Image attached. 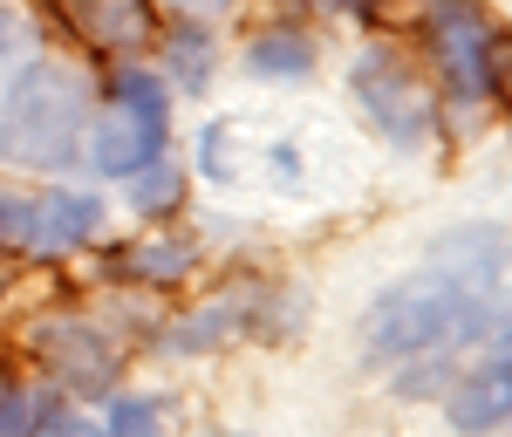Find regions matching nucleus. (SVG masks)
<instances>
[{
    "instance_id": "1",
    "label": "nucleus",
    "mask_w": 512,
    "mask_h": 437,
    "mask_svg": "<svg viewBox=\"0 0 512 437\" xmlns=\"http://www.w3.org/2000/svg\"><path fill=\"white\" fill-rule=\"evenodd\" d=\"M512 267V233L499 219H465L431 239L424 267L390 280L362 308V356L369 362H410V356H451L472 342L499 308V287Z\"/></svg>"
},
{
    "instance_id": "2",
    "label": "nucleus",
    "mask_w": 512,
    "mask_h": 437,
    "mask_svg": "<svg viewBox=\"0 0 512 437\" xmlns=\"http://www.w3.org/2000/svg\"><path fill=\"white\" fill-rule=\"evenodd\" d=\"M82 137V76L69 62H28L0 96V164L62 171Z\"/></svg>"
},
{
    "instance_id": "3",
    "label": "nucleus",
    "mask_w": 512,
    "mask_h": 437,
    "mask_svg": "<svg viewBox=\"0 0 512 437\" xmlns=\"http://www.w3.org/2000/svg\"><path fill=\"white\" fill-rule=\"evenodd\" d=\"M164 130H171V89L151 69L123 62L117 69V110H103L89 130V164L103 178H130L151 158H164Z\"/></svg>"
},
{
    "instance_id": "4",
    "label": "nucleus",
    "mask_w": 512,
    "mask_h": 437,
    "mask_svg": "<svg viewBox=\"0 0 512 437\" xmlns=\"http://www.w3.org/2000/svg\"><path fill=\"white\" fill-rule=\"evenodd\" d=\"M349 89L396 151H424V144H431L437 103H431V89H424V76H417L396 48H362L355 69H349Z\"/></svg>"
},
{
    "instance_id": "5",
    "label": "nucleus",
    "mask_w": 512,
    "mask_h": 437,
    "mask_svg": "<svg viewBox=\"0 0 512 437\" xmlns=\"http://www.w3.org/2000/svg\"><path fill=\"white\" fill-rule=\"evenodd\" d=\"M444 424L458 437H492L512 424V315L499 321L492 349L444 390Z\"/></svg>"
},
{
    "instance_id": "6",
    "label": "nucleus",
    "mask_w": 512,
    "mask_h": 437,
    "mask_svg": "<svg viewBox=\"0 0 512 437\" xmlns=\"http://www.w3.org/2000/svg\"><path fill=\"white\" fill-rule=\"evenodd\" d=\"M492 21L478 14L472 0H437L431 7V48H437V69L451 82L458 103H478L492 89Z\"/></svg>"
},
{
    "instance_id": "7",
    "label": "nucleus",
    "mask_w": 512,
    "mask_h": 437,
    "mask_svg": "<svg viewBox=\"0 0 512 437\" xmlns=\"http://www.w3.org/2000/svg\"><path fill=\"white\" fill-rule=\"evenodd\" d=\"M62 21L96 55H137V48H151V35H158L151 0H62Z\"/></svg>"
},
{
    "instance_id": "8",
    "label": "nucleus",
    "mask_w": 512,
    "mask_h": 437,
    "mask_svg": "<svg viewBox=\"0 0 512 437\" xmlns=\"http://www.w3.org/2000/svg\"><path fill=\"white\" fill-rule=\"evenodd\" d=\"M239 69L260 82H308L315 76V35L308 28H260V35L246 41V55H239Z\"/></svg>"
},
{
    "instance_id": "9",
    "label": "nucleus",
    "mask_w": 512,
    "mask_h": 437,
    "mask_svg": "<svg viewBox=\"0 0 512 437\" xmlns=\"http://www.w3.org/2000/svg\"><path fill=\"white\" fill-rule=\"evenodd\" d=\"M103 233V205L89 192H48L35 199V253H69L82 239Z\"/></svg>"
},
{
    "instance_id": "10",
    "label": "nucleus",
    "mask_w": 512,
    "mask_h": 437,
    "mask_svg": "<svg viewBox=\"0 0 512 437\" xmlns=\"http://www.w3.org/2000/svg\"><path fill=\"white\" fill-rule=\"evenodd\" d=\"M69 335H55V321H48V335H41V349L55 356V369L76 383V390H110V342L89 328V321H62Z\"/></svg>"
},
{
    "instance_id": "11",
    "label": "nucleus",
    "mask_w": 512,
    "mask_h": 437,
    "mask_svg": "<svg viewBox=\"0 0 512 437\" xmlns=\"http://www.w3.org/2000/svg\"><path fill=\"white\" fill-rule=\"evenodd\" d=\"M198 260V246L178 226H164V233L137 239L130 253H117V280H185Z\"/></svg>"
},
{
    "instance_id": "12",
    "label": "nucleus",
    "mask_w": 512,
    "mask_h": 437,
    "mask_svg": "<svg viewBox=\"0 0 512 437\" xmlns=\"http://www.w3.org/2000/svg\"><path fill=\"white\" fill-rule=\"evenodd\" d=\"M123 199H130V212H137V219L178 212V205H185V164L151 158L144 171H130V178H123Z\"/></svg>"
},
{
    "instance_id": "13",
    "label": "nucleus",
    "mask_w": 512,
    "mask_h": 437,
    "mask_svg": "<svg viewBox=\"0 0 512 437\" xmlns=\"http://www.w3.org/2000/svg\"><path fill=\"white\" fill-rule=\"evenodd\" d=\"M171 82H178V89H205V82H212V41H205L198 21H185V28L171 35Z\"/></svg>"
},
{
    "instance_id": "14",
    "label": "nucleus",
    "mask_w": 512,
    "mask_h": 437,
    "mask_svg": "<svg viewBox=\"0 0 512 437\" xmlns=\"http://www.w3.org/2000/svg\"><path fill=\"white\" fill-rule=\"evenodd\" d=\"M158 431H164V403L137 397V390H123L110 403V417H103V437H158Z\"/></svg>"
},
{
    "instance_id": "15",
    "label": "nucleus",
    "mask_w": 512,
    "mask_h": 437,
    "mask_svg": "<svg viewBox=\"0 0 512 437\" xmlns=\"http://www.w3.org/2000/svg\"><path fill=\"white\" fill-rule=\"evenodd\" d=\"M0 437H35V403L14 362H0Z\"/></svg>"
},
{
    "instance_id": "16",
    "label": "nucleus",
    "mask_w": 512,
    "mask_h": 437,
    "mask_svg": "<svg viewBox=\"0 0 512 437\" xmlns=\"http://www.w3.org/2000/svg\"><path fill=\"white\" fill-rule=\"evenodd\" d=\"M0 246H35V199L0 192Z\"/></svg>"
},
{
    "instance_id": "17",
    "label": "nucleus",
    "mask_w": 512,
    "mask_h": 437,
    "mask_svg": "<svg viewBox=\"0 0 512 437\" xmlns=\"http://www.w3.org/2000/svg\"><path fill=\"white\" fill-rule=\"evenodd\" d=\"M492 89H499V103L512 110V41H492Z\"/></svg>"
},
{
    "instance_id": "18",
    "label": "nucleus",
    "mask_w": 512,
    "mask_h": 437,
    "mask_svg": "<svg viewBox=\"0 0 512 437\" xmlns=\"http://www.w3.org/2000/svg\"><path fill=\"white\" fill-rule=\"evenodd\" d=\"M274 178H280V185L301 178V151H294V144H274Z\"/></svg>"
},
{
    "instance_id": "19",
    "label": "nucleus",
    "mask_w": 512,
    "mask_h": 437,
    "mask_svg": "<svg viewBox=\"0 0 512 437\" xmlns=\"http://www.w3.org/2000/svg\"><path fill=\"white\" fill-rule=\"evenodd\" d=\"M171 7H185V14H226V7H239V0H171Z\"/></svg>"
},
{
    "instance_id": "20",
    "label": "nucleus",
    "mask_w": 512,
    "mask_h": 437,
    "mask_svg": "<svg viewBox=\"0 0 512 437\" xmlns=\"http://www.w3.org/2000/svg\"><path fill=\"white\" fill-rule=\"evenodd\" d=\"M308 7H321V14H342V7H349V14H362L369 0H308Z\"/></svg>"
},
{
    "instance_id": "21",
    "label": "nucleus",
    "mask_w": 512,
    "mask_h": 437,
    "mask_svg": "<svg viewBox=\"0 0 512 437\" xmlns=\"http://www.w3.org/2000/svg\"><path fill=\"white\" fill-rule=\"evenodd\" d=\"M212 437H246V431H212Z\"/></svg>"
}]
</instances>
